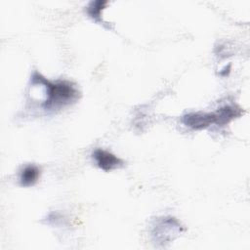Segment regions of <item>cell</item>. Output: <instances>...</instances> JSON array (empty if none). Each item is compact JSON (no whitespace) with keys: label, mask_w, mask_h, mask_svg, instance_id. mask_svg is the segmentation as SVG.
I'll use <instances>...</instances> for the list:
<instances>
[{"label":"cell","mask_w":250,"mask_h":250,"mask_svg":"<svg viewBox=\"0 0 250 250\" xmlns=\"http://www.w3.org/2000/svg\"><path fill=\"white\" fill-rule=\"evenodd\" d=\"M38 80L45 89V101L43 107L45 109L58 108L74 103L79 96L77 87L69 81L60 80L51 82L43 77L40 73L35 72Z\"/></svg>","instance_id":"obj_1"},{"label":"cell","mask_w":250,"mask_h":250,"mask_svg":"<svg viewBox=\"0 0 250 250\" xmlns=\"http://www.w3.org/2000/svg\"><path fill=\"white\" fill-rule=\"evenodd\" d=\"M183 122L193 129L205 128L213 123L218 124L217 113L215 112H191L183 117Z\"/></svg>","instance_id":"obj_2"},{"label":"cell","mask_w":250,"mask_h":250,"mask_svg":"<svg viewBox=\"0 0 250 250\" xmlns=\"http://www.w3.org/2000/svg\"><path fill=\"white\" fill-rule=\"evenodd\" d=\"M92 155L98 167L104 171H110L119 168L124 164L122 159L104 149L97 148L93 151Z\"/></svg>","instance_id":"obj_3"},{"label":"cell","mask_w":250,"mask_h":250,"mask_svg":"<svg viewBox=\"0 0 250 250\" xmlns=\"http://www.w3.org/2000/svg\"><path fill=\"white\" fill-rule=\"evenodd\" d=\"M40 175V170L36 165L29 164L26 165L21 172L20 175V182L21 185L23 187H29L34 185Z\"/></svg>","instance_id":"obj_4"},{"label":"cell","mask_w":250,"mask_h":250,"mask_svg":"<svg viewBox=\"0 0 250 250\" xmlns=\"http://www.w3.org/2000/svg\"><path fill=\"white\" fill-rule=\"evenodd\" d=\"M103 4H105V2H104V1H95V2H92V3L90 4V6L88 7V12H89V14H90L93 18L99 17L100 12H101V9H103Z\"/></svg>","instance_id":"obj_5"}]
</instances>
